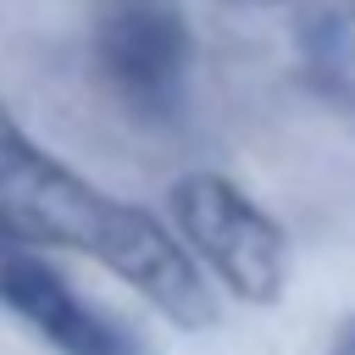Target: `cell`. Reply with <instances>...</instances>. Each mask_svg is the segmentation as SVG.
Here are the masks:
<instances>
[{
	"instance_id": "cell-1",
	"label": "cell",
	"mask_w": 355,
	"mask_h": 355,
	"mask_svg": "<svg viewBox=\"0 0 355 355\" xmlns=\"http://www.w3.org/2000/svg\"><path fill=\"white\" fill-rule=\"evenodd\" d=\"M0 239L100 261L128 288H139L172 327L200 333L216 322V294L178 244V233L155 211L94 189L78 166L50 155L6 100H0Z\"/></svg>"
},
{
	"instance_id": "cell-2",
	"label": "cell",
	"mask_w": 355,
	"mask_h": 355,
	"mask_svg": "<svg viewBox=\"0 0 355 355\" xmlns=\"http://www.w3.org/2000/svg\"><path fill=\"white\" fill-rule=\"evenodd\" d=\"M166 216H172V233L189 250V261L200 272H211V283L222 294H233L239 305H277L283 300L288 266H294L288 233L233 178L200 172V166L172 178Z\"/></svg>"
},
{
	"instance_id": "cell-3",
	"label": "cell",
	"mask_w": 355,
	"mask_h": 355,
	"mask_svg": "<svg viewBox=\"0 0 355 355\" xmlns=\"http://www.w3.org/2000/svg\"><path fill=\"white\" fill-rule=\"evenodd\" d=\"M94 78L139 128H178L194 94V33L172 0H111L94 22Z\"/></svg>"
},
{
	"instance_id": "cell-4",
	"label": "cell",
	"mask_w": 355,
	"mask_h": 355,
	"mask_svg": "<svg viewBox=\"0 0 355 355\" xmlns=\"http://www.w3.org/2000/svg\"><path fill=\"white\" fill-rule=\"evenodd\" d=\"M0 311L22 322L50 355H155L133 322L83 300L44 261V250L6 244V239H0Z\"/></svg>"
},
{
	"instance_id": "cell-5",
	"label": "cell",
	"mask_w": 355,
	"mask_h": 355,
	"mask_svg": "<svg viewBox=\"0 0 355 355\" xmlns=\"http://www.w3.org/2000/svg\"><path fill=\"white\" fill-rule=\"evenodd\" d=\"M327 355H355V316L338 327V338H333V349H327Z\"/></svg>"
},
{
	"instance_id": "cell-6",
	"label": "cell",
	"mask_w": 355,
	"mask_h": 355,
	"mask_svg": "<svg viewBox=\"0 0 355 355\" xmlns=\"http://www.w3.org/2000/svg\"><path fill=\"white\" fill-rule=\"evenodd\" d=\"M244 6H277V0H244Z\"/></svg>"
},
{
	"instance_id": "cell-7",
	"label": "cell",
	"mask_w": 355,
	"mask_h": 355,
	"mask_svg": "<svg viewBox=\"0 0 355 355\" xmlns=\"http://www.w3.org/2000/svg\"><path fill=\"white\" fill-rule=\"evenodd\" d=\"M349 6H355V0H349Z\"/></svg>"
}]
</instances>
